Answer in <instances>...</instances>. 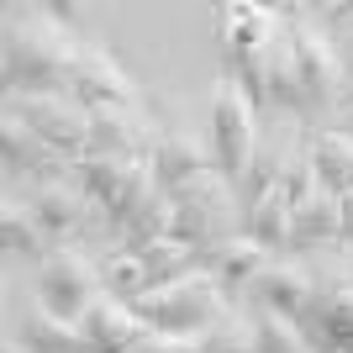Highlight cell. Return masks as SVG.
Masks as SVG:
<instances>
[{"label":"cell","instance_id":"obj_31","mask_svg":"<svg viewBox=\"0 0 353 353\" xmlns=\"http://www.w3.org/2000/svg\"><path fill=\"white\" fill-rule=\"evenodd\" d=\"M43 11H48V16H53V21H59V27H63V21H74V16L85 11V6H74V0H48Z\"/></svg>","mask_w":353,"mask_h":353},{"label":"cell","instance_id":"obj_23","mask_svg":"<svg viewBox=\"0 0 353 353\" xmlns=\"http://www.w3.org/2000/svg\"><path fill=\"white\" fill-rule=\"evenodd\" d=\"M290 211L295 206H290V195H285V185H274V190H264L243 211V232L253 243H264L269 253H290Z\"/></svg>","mask_w":353,"mask_h":353},{"label":"cell","instance_id":"obj_5","mask_svg":"<svg viewBox=\"0 0 353 353\" xmlns=\"http://www.w3.org/2000/svg\"><path fill=\"white\" fill-rule=\"evenodd\" d=\"M169 195H174V227H169V237L190 243L195 253H206V248H216V243L243 232V201H237V185L221 169L185 179Z\"/></svg>","mask_w":353,"mask_h":353},{"label":"cell","instance_id":"obj_11","mask_svg":"<svg viewBox=\"0 0 353 353\" xmlns=\"http://www.w3.org/2000/svg\"><path fill=\"white\" fill-rule=\"evenodd\" d=\"M27 206H32V216H37V227L48 232V243H53V248H69L74 237H79L90 221L101 216V211L90 206V195L79 190L69 174H53V179L27 185Z\"/></svg>","mask_w":353,"mask_h":353},{"label":"cell","instance_id":"obj_30","mask_svg":"<svg viewBox=\"0 0 353 353\" xmlns=\"http://www.w3.org/2000/svg\"><path fill=\"white\" fill-rule=\"evenodd\" d=\"M285 195H290V206H301L322 179H316V159H311V143L301 137V143H290V159H285V174H280Z\"/></svg>","mask_w":353,"mask_h":353},{"label":"cell","instance_id":"obj_8","mask_svg":"<svg viewBox=\"0 0 353 353\" xmlns=\"http://www.w3.org/2000/svg\"><path fill=\"white\" fill-rule=\"evenodd\" d=\"M101 295H105L101 264H90L79 248H53L37 264V306L63 316V322H79Z\"/></svg>","mask_w":353,"mask_h":353},{"label":"cell","instance_id":"obj_25","mask_svg":"<svg viewBox=\"0 0 353 353\" xmlns=\"http://www.w3.org/2000/svg\"><path fill=\"white\" fill-rule=\"evenodd\" d=\"M169 227H174V195H169V190H153L143 201V211L127 221V232H121L111 248H117V253H148L153 243L169 237Z\"/></svg>","mask_w":353,"mask_h":353},{"label":"cell","instance_id":"obj_20","mask_svg":"<svg viewBox=\"0 0 353 353\" xmlns=\"http://www.w3.org/2000/svg\"><path fill=\"white\" fill-rule=\"evenodd\" d=\"M211 169H216V153H211V137H201V132H163L159 153H153L159 190H179L185 179L211 174Z\"/></svg>","mask_w":353,"mask_h":353},{"label":"cell","instance_id":"obj_35","mask_svg":"<svg viewBox=\"0 0 353 353\" xmlns=\"http://www.w3.org/2000/svg\"><path fill=\"white\" fill-rule=\"evenodd\" d=\"M348 59H353V53H348ZM348 101H353V69H348ZM348 101H343V105H348Z\"/></svg>","mask_w":353,"mask_h":353},{"label":"cell","instance_id":"obj_19","mask_svg":"<svg viewBox=\"0 0 353 353\" xmlns=\"http://www.w3.org/2000/svg\"><path fill=\"white\" fill-rule=\"evenodd\" d=\"M264 105H280L290 117H306V90H301V63H295L285 6H280V27L269 37V59H264Z\"/></svg>","mask_w":353,"mask_h":353},{"label":"cell","instance_id":"obj_10","mask_svg":"<svg viewBox=\"0 0 353 353\" xmlns=\"http://www.w3.org/2000/svg\"><path fill=\"white\" fill-rule=\"evenodd\" d=\"M69 95L90 111H105V105H143V85L117 63V53L101 43H79V59H74V79Z\"/></svg>","mask_w":353,"mask_h":353},{"label":"cell","instance_id":"obj_24","mask_svg":"<svg viewBox=\"0 0 353 353\" xmlns=\"http://www.w3.org/2000/svg\"><path fill=\"white\" fill-rule=\"evenodd\" d=\"M21 343H27L32 353H90L79 322H63L53 311H43L37 301H32V311L21 316Z\"/></svg>","mask_w":353,"mask_h":353},{"label":"cell","instance_id":"obj_16","mask_svg":"<svg viewBox=\"0 0 353 353\" xmlns=\"http://www.w3.org/2000/svg\"><path fill=\"white\" fill-rule=\"evenodd\" d=\"M79 332H85L90 353H132L137 343L148 338V322L137 316L127 301H117V295H101L95 306L79 316Z\"/></svg>","mask_w":353,"mask_h":353},{"label":"cell","instance_id":"obj_9","mask_svg":"<svg viewBox=\"0 0 353 353\" xmlns=\"http://www.w3.org/2000/svg\"><path fill=\"white\" fill-rule=\"evenodd\" d=\"M301 327L311 353H353V280L343 264H316V295Z\"/></svg>","mask_w":353,"mask_h":353},{"label":"cell","instance_id":"obj_6","mask_svg":"<svg viewBox=\"0 0 353 353\" xmlns=\"http://www.w3.org/2000/svg\"><path fill=\"white\" fill-rule=\"evenodd\" d=\"M206 137H211V153H216V169L232 185H243L253 169V153H259V105L227 74L211 90V132Z\"/></svg>","mask_w":353,"mask_h":353},{"label":"cell","instance_id":"obj_28","mask_svg":"<svg viewBox=\"0 0 353 353\" xmlns=\"http://www.w3.org/2000/svg\"><path fill=\"white\" fill-rule=\"evenodd\" d=\"M143 259V269H148V290L153 285H169V280H179V274H195L201 269V253L190 248V243H179V237H163V243H153L148 253H137Z\"/></svg>","mask_w":353,"mask_h":353},{"label":"cell","instance_id":"obj_29","mask_svg":"<svg viewBox=\"0 0 353 353\" xmlns=\"http://www.w3.org/2000/svg\"><path fill=\"white\" fill-rule=\"evenodd\" d=\"M101 285H105V295H117V301H127L132 306L137 295H148V269H143V259L137 253H105V264H101Z\"/></svg>","mask_w":353,"mask_h":353},{"label":"cell","instance_id":"obj_12","mask_svg":"<svg viewBox=\"0 0 353 353\" xmlns=\"http://www.w3.org/2000/svg\"><path fill=\"white\" fill-rule=\"evenodd\" d=\"M311 295H316V264H311L306 253H280V259H269L264 274L248 285L253 306H269V311H280V316H295V322L311 311Z\"/></svg>","mask_w":353,"mask_h":353},{"label":"cell","instance_id":"obj_2","mask_svg":"<svg viewBox=\"0 0 353 353\" xmlns=\"http://www.w3.org/2000/svg\"><path fill=\"white\" fill-rule=\"evenodd\" d=\"M274 27H280V6H253V0H221L216 6L221 74L248 90L253 105H264V59Z\"/></svg>","mask_w":353,"mask_h":353},{"label":"cell","instance_id":"obj_32","mask_svg":"<svg viewBox=\"0 0 353 353\" xmlns=\"http://www.w3.org/2000/svg\"><path fill=\"white\" fill-rule=\"evenodd\" d=\"M332 132H343V137H353V101L343 105L338 117H332Z\"/></svg>","mask_w":353,"mask_h":353},{"label":"cell","instance_id":"obj_3","mask_svg":"<svg viewBox=\"0 0 353 353\" xmlns=\"http://www.w3.org/2000/svg\"><path fill=\"white\" fill-rule=\"evenodd\" d=\"M290 21L295 63H301V90H306V117H338L348 101V59L332 43V32L311 16V6H285Z\"/></svg>","mask_w":353,"mask_h":353},{"label":"cell","instance_id":"obj_7","mask_svg":"<svg viewBox=\"0 0 353 353\" xmlns=\"http://www.w3.org/2000/svg\"><path fill=\"white\" fill-rule=\"evenodd\" d=\"M6 105H11L16 117L27 121V127L43 137V143L53 148L63 163H74V159H85V153H90V127H95V111H90V105H79L69 90H59V95H6Z\"/></svg>","mask_w":353,"mask_h":353},{"label":"cell","instance_id":"obj_34","mask_svg":"<svg viewBox=\"0 0 353 353\" xmlns=\"http://www.w3.org/2000/svg\"><path fill=\"white\" fill-rule=\"evenodd\" d=\"M343 269H348V280H353V248H343V259H338Z\"/></svg>","mask_w":353,"mask_h":353},{"label":"cell","instance_id":"obj_17","mask_svg":"<svg viewBox=\"0 0 353 353\" xmlns=\"http://www.w3.org/2000/svg\"><path fill=\"white\" fill-rule=\"evenodd\" d=\"M343 248V195L316 185V190L290 211V253H316V248Z\"/></svg>","mask_w":353,"mask_h":353},{"label":"cell","instance_id":"obj_27","mask_svg":"<svg viewBox=\"0 0 353 353\" xmlns=\"http://www.w3.org/2000/svg\"><path fill=\"white\" fill-rule=\"evenodd\" d=\"M306 143H311V159H316V179H322L327 190L348 195V185H353V137L322 127V132H306Z\"/></svg>","mask_w":353,"mask_h":353},{"label":"cell","instance_id":"obj_18","mask_svg":"<svg viewBox=\"0 0 353 353\" xmlns=\"http://www.w3.org/2000/svg\"><path fill=\"white\" fill-rule=\"evenodd\" d=\"M132 353H253V327H248V311L232 306L211 332L201 338H174V332H148Z\"/></svg>","mask_w":353,"mask_h":353},{"label":"cell","instance_id":"obj_1","mask_svg":"<svg viewBox=\"0 0 353 353\" xmlns=\"http://www.w3.org/2000/svg\"><path fill=\"white\" fill-rule=\"evenodd\" d=\"M79 43L43 11V6H11L0 27V85L6 95H59L74 79Z\"/></svg>","mask_w":353,"mask_h":353},{"label":"cell","instance_id":"obj_22","mask_svg":"<svg viewBox=\"0 0 353 353\" xmlns=\"http://www.w3.org/2000/svg\"><path fill=\"white\" fill-rule=\"evenodd\" d=\"M0 248L21 253V259H37V264L53 253V243H48V232L37 227V216H32V206H27L21 190L0 195Z\"/></svg>","mask_w":353,"mask_h":353},{"label":"cell","instance_id":"obj_13","mask_svg":"<svg viewBox=\"0 0 353 353\" xmlns=\"http://www.w3.org/2000/svg\"><path fill=\"white\" fill-rule=\"evenodd\" d=\"M159 143H163V132L143 105H105V111H95L90 153H101V159H153Z\"/></svg>","mask_w":353,"mask_h":353},{"label":"cell","instance_id":"obj_15","mask_svg":"<svg viewBox=\"0 0 353 353\" xmlns=\"http://www.w3.org/2000/svg\"><path fill=\"white\" fill-rule=\"evenodd\" d=\"M269 259H280V253H269L264 243H253L248 232H237V237H227V243H216V248L201 253V269L227 290L232 306H243V301H248V285L264 274Z\"/></svg>","mask_w":353,"mask_h":353},{"label":"cell","instance_id":"obj_21","mask_svg":"<svg viewBox=\"0 0 353 353\" xmlns=\"http://www.w3.org/2000/svg\"><path fill=\"white\" fill-rule=\"evenodd\" d=\"M137 163H143V159H101V153H85V159H74L63 174H69L74 185L90 195V206L105 216V211H111V201L127 190V179H132Z\"/></svg>","mask_w":353,"mask_h":353},{"label":"cell","instance_id":"obj_26","mask_svg":"<svg viewBox=\"0 0 353 353\" xmlns=\"http://www.w3.org/2000/svg\"><path fill=\"white\" fill-rule=\"evenodd\" d=\"M243 311H248V327H253V353H311L306 327L295 316H280V311L253 306V301H243Z\"/></svg>","mask_w":353,"mask_h":353},{"label":"cell","instance_id":"obj_33","mask_svg":"<svg viewBox=\"0 0 353 353\" xmlns=\"http://www.w3.org/2000/svg\"><path fill=\"white\" fill-rule=\"evenodd\" d=\"M0 353H32V348L16 338V332H6V338H0Z\"/></svg>","mask_w":353,"mask_h":353},{"label":"cell","instance_id":"obj_14","mask_svg":"<svg viewBox=\"0 0 353 353\" xmlns=\"http://www.w3.org/2000/svg\"><path fill=\"white\" fill-rule=\"evenodd\" d=\"M0 163H6V185H16V179H21V185H37V179H53V174L69 169L11 105L0 111Z\"/></svg>","mask_w":353,"mask_h":353},{"label":"cell","instance_id":"obj_4","mask_svg":"<svg viewBox=\"0 0 353 353\" xmlns=\"http://www.w3.org/2000/svg\"><path fill=\"white\" fill-rule=\"evenodd\" d=\"M132 311L148 322V332H174V338H201L211 327L232 311L227 290L211 280L206 269H195V274H179L169 285H153L148 295H137Z\"/></svg>","mask_w":353,"mask_h":353}]
</instances>
